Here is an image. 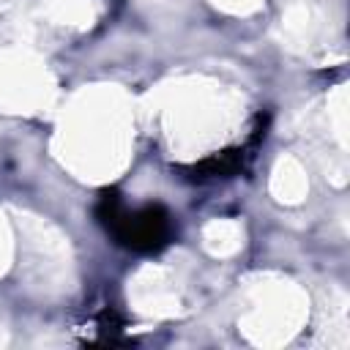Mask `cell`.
I'll return each instance as SVG.
<instances>
[{"label": "cell", "instance_id": "obj_1", "mask_svg": "<svg viewBox=\"0 0 350 350\" xmlns=\"http://www.w3.org/2000/svg\"><path fill=\"white\" fill-rule=\"evenodd\" d=\"M96 216L115 235L120 246L139 254L159 252L172 238V221L161 205H142L137 211H129L115 191L101 194L96 205Z\"/></svg>", "mask_w": 350, "mask_h": 350}, {"label": "cell", "instance_id": "obj_2", "mask_svg": "<svg viewBox=\"0 0 350 350\" xmlns=\"http://www.w3.org/2000/svg\"><path fill=\"white\" fill-rule=\"evenodd\" d=\"M246 148H230V150H221V153H213L208 159H202L200 164L189 167V178L191 180H208V178H230L235 175L243 161H246Z\"/></svg>", "mask_w": 350, "mask_h": 350}]
</instances>
